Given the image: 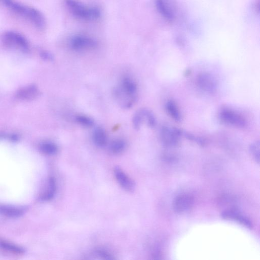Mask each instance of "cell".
<instances>
[{"label": "cell", "mask_w": 260, "mask_h": 260, "mask_svg": "<svg viewBox=\"0 0 260 260\" xmlns=\"http://www.w3.org/2000/svg\"><path fill=\"white\" fill-rule=\"evenodd\" d=\"M114 92L116 98L121 100L122 104L125 100L123 107L129 108L136 99L137 86L134 81L126 77L122 79L120 86L116 89Z\"/></svg>", "instance_id": "1"}, {"label": "cell", "mask_w": 260, "mask_h": 260, "mask_svg": "<svg viewBox=\"0 0 260 260\" xmlns=\"http://www.w3.org/2000/svg\"><path fill=\"white\" fill-rule=\"evenodd\" d=\"M66 5L71 14L81 20H96L100 16V11L96 8H89L78 0H65Z\"/></svg>", "instance_id": "2"}, {"label": "cell", "mask_w": 260, "mask_h": 260, "mask_svg": "<svg viewBox=\"0 0 260 260\" xmlns=\"http://www.w3.org/2000/svg\"><path fill=\"white\" fill-rule=\"evenodd\" d=\"M3 42L9 48L27 52L29 45L25 37L19 33L11 31L6 33L3 37Z\"/></svg>", "instance_id": "3"}, {"label": "cell", "mask_w": 260, "mask_h": 260, "mask_svg": "<svg viewBox=\"0 0 260 260\" xmlns=\"http://www.w3.org/2000/svg\"><path fill=\"white\" fill-rule=\"evenodd\" d=\"M219 118L222 123L229 126L238 128H244L246 126L245 119L236 111L229 108L221 109L219 114Z\"/></svg>", "instance_id": "4"}, {"label": "cell", "mask_w": 260, "mask_h": 260, "mask_svg": "<svg viewBox=\"0 0 260 260\" xmlns=\"http://www.w3.org/2000/svg\"><path fill=\"white\" fill-rule=\"evenodd\" d=\"M182 134L183 133L177 129L164 126L161 131V139L165 146L174 147L179 143Z\"/></svg>", "instance_id": "5"}, {"label": "cell", "mask_w": 260, "mask_h": 260, "mask_svg": "<svg viewBox=\"0 0 260 260\" xmlns=\"http://www.w3.org/2000/svg\"><path fill=\"white\" fill-rule=\"evenodd\" d=\"M98 46L97 42L91 37L79 35L73 37L70 42L71 49L76 51L92 50Z\"/></svg>", "instance_id": "6"}, {"label": "cell", "mask_w": 260, "mask_h": 260, "mask_svg": "<svg viewBox=\"0 0 260 260\" xmlns=\"http://www.w3.org/2000/svg\"><path fill=\"white\" fill-rule=\"evenodd\" d=\"M193 204L194 198L191 195L182 194L174 198L172 202V207L175 212L182 214L190 210Z\"/></svg>", "instance_id": "7"}, {"label": "cell", "mask_w": 260, "mask_h": 260, "mask_svg": "<svg viewBox=\"0 0 260 260\" xmlns=\"http://www.w3.org/2000/svg\"><path fill=\"white\" fill-rule=\"evenodd\" d=\"M221 216L224 219L236 221L238 224L247 228H252V223L250 219L236 208L226 209L222 211Z\"/></svg>", "instance_id": "8"}, {"label": "cell", "mask_w": 260, "mask_h": 260, "mask_svg": "<svg viewBox=\"0 0 260 260\" xmlns=\"http://www.w3.org/2000/svg\"><path fill=\"white\" fill-rule=\"evenodd\" d=\"M19 14L25 16L39 29L45 28L46 22L43 15L39 11L23 6Z\"/></svg>", "instance_id": "9"}, {"label": "cell", "mask_w": 260, "mask_h": 260, "mask_svg": "<svg viewBox=\"0 0 260 260\" xmlns=\"http://www.w3.org/2000/svg\"><path fill=\"white\" fill-rule=\"evenodd\" d=\"M197 82L198 86L202 90L208 93L214 92L216 89V84L214 78L208 73L199 74Z\"/></svg>", "instance_id": "10"}, {"label": "cell", "mask_w": 260, "mask_h": 260, "mask_svg": "<svg viewBox=\"0 0 260 260\" xmlns=\"http://www.w3.org/2000/svg\"><path fill=\"white\" fill-rule=\"evenodd\" d=\"M40 95V91L34 85L28 86L18 91L16 96L22 100L30 101L35 99Z\"/></svg>", "instance_id": "11"}, {"label": "cell", "mask_w": 260, "mask_h": 260, "mask_svg": "<svg viewBox=\"0 0 260 260\" xmlns=\"http://www.w3.org/2000/svg\"><path fill=\"white\" fill-rule=\"evenodd\" d=\"M114 172L117 181L124 189L128 191H133L135 188L134 182L121 168L116 167Z\"/></svg>", "instance_id": "12"}, {"label": "cell", "mask_w": 260, "mask_h": 260, "mask_svg": "<svg viewBox=\"0 0 260 260\" xmlns=\"http://www.w3.org/2000/svg\"><path fill=\"white\" fill-rule=\"evenodd\" d=\"M24 210L21 208L0 205V214L10 218H18L22 216L24 213Z\"/></svg>", "instance_id": "13"}, {"label": "cell", "mask_w": 260, "mask_h": 260, "mask_svg": "<svg viewBox=\"0 0 260 260\" xmlns=\"http://www.w3.org/2000/svg\"><path fill=\"white\" fill-rule=\"evenodd\" d=\"M57 185L55 179L51 177L48 181V188L40 196V200L42 201H49L52 200L56 194Z\"/></svg>", "instance_id": "14"}, {"label": "cell", "mask_w": 260, "mask_h": 260, "mask_svg": "<svg viewBox=\"0 0 260 260\" xmlns=\"http://www.w3.org/2000/svg\"><path fill=\"white\" fill-rule=\"evenodd\" d=\"M166 109L167 113L176 122L181 121V113L178 107L174 101H168L166 104Z\"/></svg>", "instance_id": "15"}, {"label": "cell", "mask_w": 260, "mask_h": 260, "mask_svg": "<svg viewBox=\"0 0 260 260\" xmlns=\"http://www.w3.org/2000/svg\"><path fill=\"white\" fill-rule=\"evenodd\" d=\"M93 139L95 144L99 147H103L107 142V134L101 128H98L95 130L93 134Z\"/></svg>", "instance_id": "16"}, {"label": "cell", "mask_w": 260, "mask_h": 260, "mask_svg": "<svg viewBox=\"0 0 260 260\" xmlns=\"http://www.w3.org/2000/svg\"><path fill=\"white\" fill-rule=\"evenodd\" d=\"M0 247L3 250L15 254H22L25 250L22 247L6 240H0Z\"/></svg>", "instance_id": "17"}, {"label": "cell", "mask_w": 260, "mask_h": 260, "mask_svg": "<svg viewBox=\"0 0 260 260\" xmlns=\"http://www.w3.org/2000/svg\"><path fill=\"white\" fill-rule=\"evenodd\" d=\"M40 150L42 153L45 155L52 156L58 153V148L54 143L46 141L40 144Z\"/></svg>", "instance_id": "18"}, {"label": "cell", "mask_w": 260, "mask_h": 260, "mask_svg": "<svg viewBox=\"0 0 260 260\" xmlns=\"http://www.w3.org/2000/svg\"><path fill=\"white\" fill-rule=\"evenodd\" d=\"M156 4L159 11L164 17L169 21L173 20V13L165 0H157Z\"/></svg>", "instance_id": "19"}, {"label": "cell", "mask_w": 260, "mask_h": 260, "mask_svg": "<svg viewBox=\"0 0 260 260\" xmlns=\"http://www.w3.org/2000/svg\"><path fill=\"white\" fill-rule=\"evenodd\" d=\"M126 144L122 139H116L113 141L110 145V151L115 155L121 154L125 149Z\"/></svg>", "instance_id": "20"}, {"label": "cell", "mask_w": 260, "mask_h": 260, "mask_svg": "<svg viewBox=\"0 0 260 260\" xmlns=\"http://www.w3.org/2000/svg\"><path fill=\"white\" fill-rule=\"evenodd\" d=\"M144 119H145L144 109H141L136 113L133 119V126L136 130L140 128Z\"/></svg>", "instance_id": "21"}, {"label": "cell", "mask_w": 260, "mask_h": 260, "mask_svg": "<svg viewBox=\"0 0 260 260\" xmlns=\"http://www.w3.org/2000/svg\"><path fill=\"white\" fill-rule=\"evenodd\" d=\"M76 121L78 124L85 127L90 128L94 124V122L92 119L83 115L77 116L76 117Z\"/></svg>", "instance_id": "22"}, {"label": "cell", "mask_w": 260, "mask_h": 260, "mask_svg": "<svg viewBox=\"0 0 260 260\" xmlns=\"http://www.w3.org/2000/svg\"><path fill=\"white\" fill-rule=\"evenodd\" d=\"M250 152L253 159L258 164L259 162V142L255 141L250 146Z\"/></svg>", "instance_id": "23"}, {"label": "cell", "mask_w": 260, "mask_h": 260, "mask_svg": "<svg viewBox=\"0 0 260 260\" xmlns=\"http://www.w3.org/2000/svg\"><path fill=\"white\" fill-rule=\"evenodd\" d=\"M145 118L148 126L151 128H154L156 126V120L151 111L145 109Z\"/></svg>", "instance_id": "24"}, {"label": "cell", "mask_w": 260, "mask_h": 260, "mask_svg": "<svg viewBox=\"0 0 260 260\" xmlns=\"http://www.w3.org/2000/svg\"><path fill=\"white\" fill-rule=\"evenodd\" d=\"M94 256L99 257L98 258L102 259H113L114 258L108 252L103 249H97L93 253Z\"/></svg>", "instance_id": "25"}, {"label": "cell", "mask_w": 260, "mask_h": 260, "mask_svg": "<svg viewBox=\"0 0 260 260\" xmlns=\"http://www.w3.org/2000/svg\"><path fill=\"white\" fill-rule=\"evenodd\" d=\"M0 1H4V2H6L7 0H0Z\"/></svg>", "instance_id": "26"}]
</instances>
